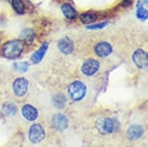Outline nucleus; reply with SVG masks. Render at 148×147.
Returning a JSON list of instances; mask_svg holds the SVG:
<instances>
[{
    "instance_id": "nucleus-1",
    "label": "nucleus",
    "mask_w": 148,
    "mask_h": 147,
    "mask_svg": "<svg viewBox=\"0 0 148 147\" xmlns=\"http://www.w3.org/2000/svg\"><path fill=\"white\" fill-rule=\"evenodd\" d=\"M25 48V43L21 39L7 41L2 46V54L8 59H16L22 55Z\"/></svg>"
},
{
    "instance_id": "nucleus-2",
    "label": "nucleus",
    "mask_w": 148,
    "mask_h": 147,
    "mask_svg": "<svg viewBox=\"0 0 148 147\" xmlns=\"http://www.w3.org/2000/svg\"><path fill=\"white\" fill-rule=\"evenodd\" d=\"M67 92L68 97L72 101L78 102L85 98L86 93H87V86L82 81H74L68 86Z\"/></svg>"
},
{
    "instance_id": "nucleus-3",
    "label": "nucleus",
    "mask_w": 148,
    "mask_h": 147,
    "mask_svg": "<svg viewBox=\"0 0 148 147\" xmlns=\"http://www.w3.org/2000/svg\"><path fill=\"white\" fill-rule=\"evenodd\" d=\"M98 128L102 133L110 134L116 132L120 128V124L116 118H104L98 122Z\"/></svg>"
},
{
    "instance_id": "nucleus-4",
    "label": "nucleus",
    "mask_w": 148,
    "mask_h": 147,
    "mask_svg": "<svg viewBox=\"0 0 148 147\" xmlns=\"http://www.w3.org/2000/svg\"><path fill=\"white\" fill-rule=\"evenodd\" d=\"M13 92L16 97H25L28 92L29 88V82L26 77H17L16 80L13 82Z\"/></svg>"
},
{
    "instance_id": "nucleus-5",
    "label": "nucleus",
    "mask_w": 148,
    "mask_h": 147,
    "mask_svg": "<svg viewBox=\"0 0 148 147\" xmlns=\"http://www.w3.org/2000/svg\"><path fill=\"white\" fill-rule=\"evenodd\" d=\"M28 137L32 144H38L42 142L45 137V130L43 126L39 125V124H34L31 126L29 132H28Z\"/></svg>"
},
{
    "instance_id": "nucleus-6",
    "label": "nucleus",
    "mask_w": 148,
    "mask_h": 147,
    "mask_svg": "<svg viewBox=\"0 0 148 147\" xmlns=\"http://www.w3.org/2000/svg\"><path fill=\"white\" fill-rule=\"evenodd\" d=\"M132 60H133L134 65L141 69V70H145L147 69L148 67V55L147 52L142 49V48H138L133 53L132 55Z\"/></svg>"
},
{
    "instance_id": "nucleus-7",
    "label": "nucleus",
    "mask_w": 148,
    "mask_h": 147,
    "mask_svg": "<svg viewBox=\"0 0 148 147\" xmlns=\"http://www.w3.org/2000/svg\"><path fill=\"white\" fill-rule=\"evenodd\" d=\"M100 69V63L93 58H89L85 60L82 65V72L86 76H92Z\"/></svg>"
},
{
    "instance_id": "nucleus-8",
    "label": "nucleus",
    "mask_w": 148,
    "mask_h": 147,
    "mask_svg": "<svg viewBox=\"0 0 148 147\" xmlns=\"http://www.w3.org/2000/svg\"><path fill=\"white\" fill-rule=\"evenodd\" d=\"M57 47L59 49V52L63 55H71L74 52V42L71 40L69 37H64L62 39H60L57 43Z\"/></svg>"
},
{
    "instance_id": "nucleus-9",
    "label": "nucleus",
    "mask_w": 148,
    "mask_h": 147,
    "mask_svg": "<svg viewBox=\"0 0 148 147\" xmlns=\"http://www.w3.org/2000/svg\"><path fill=\"white\" fill-rule=\"evenodd\" d=\"M52 125L53 127L58 130V131H64L66 129H68L69 126V119L64 114L62 113H57L54 115V117L52 119Z\"/></svg>"
},
{
    "instance_id": "nucleus-10",
    "label": "nucleus",
    "mask_w": 148,
    "mask_h": 147,
    "mask_svg": "<svg viewBox=\"0 0 148 147\" xmlns=\"http://www.w3.org/2000/svg\"><path fill=\"white\" fill-rule=\"evenodd\" d=\"M144 132H145V130L143 126L134 124V125H131L129 128L127 129L126 135L128 140L136 141L141 139L142 136H143V134H144Z\"/></svg>"
},
{
    "instance_id": "nucleus-11",
    "label": "nucleus",
    "mask_w": 148,
    "mask_h": 147,
    "mask_svg": "<svg viewBox=\"0 0 148 147\" xmlns=\"http://www.w3.org/2000/svg\"><path fill=\"white\" fill-rule=\"evenodd\" d=\"M112 52H113V46L111 45V43H108L106 41L98 42L95 45V53L99 57H102V58L108 57L112 54Z\"/></svg>"
},
{
    "instance_id": "nucleus-12",
    "label": "nucleus",
    "mask_w": 148,
    "mask_h": 147,
    "mask_svg": "<svg viewBox=\"0 0 148 147\" xmlns=\"http://www.w3.org/2000/svg\"><path fill=\"white\" fill-rule=\"evenodd\" d=\"M22 115L27 122H34L39 116V111L31 104H25L22 107Z\"/></svg>"
},
{
    "instance_id": "nucleus-13",
    "label": "nucleus",
    "mask_w": 148,
    "mask_h": 147,
    "mask_svg": "<svg viewBox=\"0 0 148 147\" xmlns=\"http://www.w3.org/2000/svg\"><path fill=\"white\" fill-rule=\"evenodd\" d=\"M48 49V42H44L43 44L41 45L40 48L38 49L37 52H34V54L31 55V61L32 63H39L42 61V59L44 58L45 54Z\"/></svg>"
},
{
    "instance_id": "nucleus-14",
    "label": "nucleus",
    "mask_w": 148,
    "mask_h": 147,
    "mask_svg": "<svg viewBox=\"0 0 148 147\" xmlns=\"http://www.w3.org/2000/svg\"><path fill=\"white\" fill-rule=\"evenodd\" d=\"M61 12L67 19H74L77 17V11L74 9L72 4L68 3V2L61 5Z\"/></svg>"
},
{
    "instance_id": "nucleus-15",
    "label": "nucleus",
    "mask_w": 148,
    "mask_h": 147,
    "mask_svg": "<svg viewBox=\"0 0 148 147\" xmlns=\"http://www.w3.org/2000/svg\"><path fill=\"white\" fill-rule=\"evenodd\" d=\"M34 38H36V33L31 28H25L21 32V40L25 44H31L34 41Z\"/></svg>"
},
{
    "instance_id": "nucleus-16",
    "label": "nucleus",
    "mask_w": 148,
    "mask_h": 147,
    "mask_svg": "<svg viewBox=\"0 0 148 147\" xmlns=\"http://www.w3.org/2000/svg\"><path fill=\"white\" fill-rule=\"evenodd\" d=\"M136 17L141 21H146L148 17L147 9L145 8V4L143 3V0H138L136 4Z\"/></svg>"
},
{
    "instance_id": "nucleus-17",
    "label": "nucleus",
    "mask_w": 148,
    "mask_h": 147,
    "mask_svg": "<svg viewBox=\"0 0 148 147\" xmlns=\"http://www.w3.org/2000/svg\"><path fill=\"white\" fill-rule=\"evenodd\" d=\"M66 103H67V98L62 93H56L55 96L53 97V104L58 110H61L66 106Z\"/></svg>"
},
{
    "instance_id": "nucleus-18",
    "label": "nucleus",
    "mask_w": 148,
    "mask_h": 147,
    "mask_svg": "<svg viewBox=\"0 0 148 147\" xmlns=\"http://www.w3.org/2000/svg\"><path fill=\"white\" fill-rule=\"evenodd\" d=\"M2 112H3V114L8 117H12V116H14L16 114V112H17V106L15 105L13 102H5L2 105Z\"/></svg>"
},
{
    "instance_id": "nucleus-19",
    "label": "nucleus",
    "mask_w": 148,
    "mask_h": 147,
    "mask_svg": "<svg viewBox=\"0 0 148 147\" xmlns=\"http://www.w3.org/2000/svg\"><path fill=\"white\" fill-rule=\"evenodd\" d=\"M97 19H98V16H97V14L93 13V12H86V13L81 14V16H79L81 22L83 23V24H85V25L93 24V23L97 21Z\"/></svg>"
},
{
    "instance_id": "nucleus-20",
    "label": "nucleus",
    "mask_w": 148,
    "mask_h": 147,
    "mask_svg": "<svg viewBox=\"0 0 148 147\" xmlns=\"http://www.w3.org/2000/svg\"><path fill=\"white\" fill-rule=\"evenodd\" d=\"M11 4L12 8L14 9V11L17 14H24L25 13L26 7H25V3H24L23 0H11Z\"/></svg>"
},
{
    "instance_id": "nucleus-21",
    "label": "nucleus",
    "mask_w": 148,
    "mask_h": 147,
    "mask_svg": "<svg viewBox=\"0 0 148 147\" xmlns=\"http://www.w3.org/2000/svg\"><path fill=\"white\" fill-rule=\"evenodd\" d=\"M13 68H14L15 71L21 72V73H24V72H27V71H28V69H29V63H25V61L14 63H13Z\"/></svg>"
},
{
    "instance_id": "nucleus-22",
    "label": "nucleus",
    "mask_w": 148,
    "mask_h": 147,
    "mask_svg": "<svg viewBox=\"0 0 148 147\" xmlns=\"http://www.w3.org/2000/svg\"><path fill=\"white\" fill-rule=\"evenodd\" d=\"M108 25V22H103V23H98V24H90L89 26H86V28L89 30H100V29H103L105 28L106 26Z\"/></svg>"
},
{
    "instance_id": "nucleus-23",
    "label": "nucleus",
    "mask_w": 148,
    "mask_h": 147,
    "mask_svg": "<svg viewBox=\"0 0 148 147\" xmlns=\"http://www.w3.org/2000/svg\"><path fill=\"white\" fill-rule=\"evenodd\" d=\"M132 3V0H122V5L123 7H129Z\"/></svg>"
},
{
    "instance_id": "nucleus-24",
    "label": "nucleus",
    "mask_w": 148,
    "mask_h": 147,
    "mask_svg": "<svg viewBox=\"0 0 148 147\" xmlns=\"http://www.w3.org/2000/svg\"><path fill=\"white\" fill-rule=\"evenodd\" d=\"M0 44H1V39H0Z\"/></svg>"
}]
</instances>
